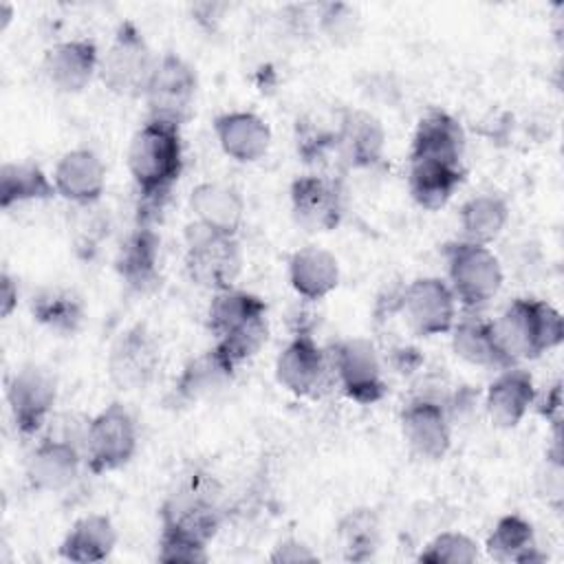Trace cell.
I'll use <instances>...</instances> for the list:
<instances>
[{"instance_id":"603a6c76","label":"cell","mask_w":564,"mask_h":564,"mask_svg":"<svg viewBox=\"0 0 564 564\" xmlns=\"http://www.w3.org/2000/svg\"><path fill=\"white\" fill-rule=\"evenodd\" d=\"M53 185L62 198L79 207L95 205L106 189V167L88 148H75L62 154L53 170Z\"/></svg>"},{"instance_id":"8fae6325","label":"cell","mask_w":564,"mask_h":564,"mask_svg":"<svg viewBox=\"0 0 564 564\" xmlns=\"http://www.w3.org/2000/svg\"><path fill=\"white\" fill-rule=\"evenodd\" d=\"M397 311L421 337L445 335L456 322V297L441 278H416L399 291Z\"/></svg>"},{"instance_id":"6da1fadb","label":"cell","mask_w":564,"mask_h":564,"mask_svg":"<svg viewBox=\"0 0 564 564\" xmlns=\"http://www.w3.org/2000/svg\"><path fill=\"white\" fill-rule=\"evenodd\" d=\"M161 535L156 560L165 564L207 562V546L223 524L214 482L189 478L159 507Z\"/></svg>"},{"instance_id":"d590c367","label":"cell","mask_w":564,"mask_h":564,"mask_svg":"<svg viewBox=\"0 0 564 564\" xmlns=\"http://www.w3.org/2000/svg\"><path fill=\"white\" fill-rule=\"evenodd\" d=\"M478 560V544L460 531L438 533L421 553L419 562L425 564H471Z\"/></svg>"},{"instance_id":"f546056e","label":"cell","mask_w":564,"mask_h":564,"mask_svg":"<svg viewBox=\"0 0 564 564\" xmlns=\"http://www.w3.org/2000/svg\"><path fill=\"white\" fill-rule=\"evenodd\" d=\"M117 544V529L104 513L79 518L59 544V555L75 564H93L110 557Z\"/></svg>"},{"instance_id":"836d02e7","label":"cell","mask_w":564,"mask_h":564,"mask_svg":"<svg viewBox=\"0 0 564 564\" xmlns=\"http://www.w3.org/2000/svg\"><path fill=\"white\" fill-rule=\"evenodd\" d=\"M509 223V205L498 194H478L463 203L458 212V225L463 240L476 245L494 242Z\"/></svg>"},{"instance_id":"d6a6232c","label":"cell","mask_w":564,"mask_h":564,"mask_svg":"<svg viewBox=\"0 0 564 564\" xmlns=\"http://www.w3.org/2000/svg\"><path fill=\"white\" fill-rule=\"evenodd\" d=\"M57 194L53 178L44 170L29 161H7L0 167V207L11 209L15 205L33 200H51Z\"/></svg>"},{"instance_id":"e0dca14e","label":"cell","mask_w":564,"mask_h":564,"mask_svg":"<svg viewBox=\"0 0 564 564\" xmlns=\"http://www.w3.org/2000/svg\"><path fill=\"white\" fill-rule=\"evenodd\" d=\"M386 130L381 121L361 108H341L335 126V154L350 170H368L381 163Z\"/></svg>"},{"instance_id":"5bb4252c","label":"cell","mask_w":564,"mask_h":564,"mask_svg":"<svg viewBox=\"0 0 564 564\" xmlns=\"http://www.w3.org/2000/svg\"><path fill=\"white\" fill-rule=\"evenodd\" d=\"M57 399L55 377L35 364H26L7 381V403L20 436H33L42 430Z\"/></svg>"},{"instance_id":"74e56055","label":"cell","mask_w":564,"mask_h":564,"mask_svg":"<svg viewBox=\"0 0 564 564\" xmlns=\"http://www.w3.org/2000/svg\"><path fill=\"white\" fill-rule=\"evenodd\" d=\"M271 562H278V564H300V562H315L317 555L300 540H293V538H286L282 540L273 553L269 555Z\"/></svg>"},{"instance_id":"8992f818","label":"cell","mask_w":564,"mask_h":564,"mask_svg":"<svg viewBox=\"0 0 564 564\" xmlns=\"http://www.w3.org/2000/svg\"><path fill=\"white\" fill-rule=\"evenodd\" d=\"M154 66L156 57L141 29L132 20H123L101 55L99 79L119 97H143Z\"/></svg>"},{"instance_id":"277c9868","label":"cell","mask_w":564,"mask_h":564,"mask_svg":"<svg viewBox=\"0 0 564 564\" xmlns=\"http://www.w3.org/2000/svg\"><path fill=\"white\" fill-rule=\"evenodd\" d=\"M494 330L500 348L513 364L520 359H535L560 346L564 339L560 311L538 297L511 300L494 322Z\"/></svg>"},{"instance_id":"f1b7e54d","label":"cell","mask_w":564,"mask_h":564,"mask_svg":"<svg viewBox=\"0 0 564 564\" xmlns=\"http://www.w3.org/2000/svg\"><path fill=\"white\" fill-rule=\"evenodd\" d=\"M449 333H452L454 352L471 366L498 368V370L518 366L500 348L496 330H494V322H489V319H482L478 315H467V317L454 322Z\"/></svg>"},{"instance_id":"7402d4cb","label":"cell","mask_w":564,"mask_h":564,"mask_svg":"<svg viewBox=\"0 0 564 564\" xmlns=\"http://www.w3.org/2000/svg\"><path fill=\"white\" fill-rule=\"evenodd\" d=\"M212 126L220 150L236 163H256L271 148V128L256 112H220L214 117Z\"/></svg>"},{"instance_id":"b9f144b4","label":"cell","mask_w":564,"mask_h":564,"mask_svg":"<svg viewBox=\"0 0 564 564\" xmlns=\"http://www.w3.org/2000/svg\"><path fill=\"white\" fill-rule=\"evenodd\" d=\"M0 18L4 22V26L9 24V20L13 18V7L9 2H0Z\"/></svg>"},{"instance_id":"3957f363","label":"cell","mask_w":564,"mask_h":564,"mask_svg":"<svg viewBox=\"0 0 564 564\" xmlns=\"http://www.w3.org/2000/svg\"><path fill=\"white\" fill-rule=\"evenodd\" d=\"M207 328L216 346L240 366L267 344V304L260 295L236 286L218 291L207 306Z\"/></svg>"},{"instance_id":"7c38bea8","label":"cell","mask_w":564,"mask_h":564,"mask_svg":"<svg viewBox=\"0 0 564 564\" xmlns=\"http://www.w3.org/2000/svg\"><path fill=\"white\" fill-rule=\"evenodd\" d=\"M161 350L145 324H132L119 333L108 350V377L123 392L148 388L159 370Z\"/></svg>"},{"instance_id":"ba28073f","label":"cell","mask_w":564,"mask_h":564,"mask_svg":"<svg viewBox=\"0 0 564 564\" xmlns=\"http://www.w3.org/2000/svg\"><path fill=\"white\" fill-rule=\"evenodd\" d=\"M137 452V425L128 408L112 401L97 412L84 434V465L101 476L130 463Z\"/></svg>"},{"instance_id":"9a60e30c","label":"cell","mask_w":564,"mask_h":564,"mask_svg":"<svg viewBox=\"0 0 564 564\" xmlns=\"http://www.w3.org/2000/svg\"><path fill=\"white\" fill-rule=\"evenodd\" d=\"M401 434L410 452L423 460H441L452 445L447 408L432 397L410 399L399 414Z\"/></svg>"},{"instance_id":"8d00e7d4","label":"cell","mask_w":564,"mask_h":564,"mask_svg":"<svg viewBox=\"0 0 564 564\" xmlns=\"http://www.w3.org/2000/svg\"><path fill=\"white\" fill-rule=\"evenodd\" d=\"M355 13L346 4H326L322 13V26L328 33V37L339 40L344 35H352L355 29Z\"/></svg>"},{"instance_id":"30bf717a","label":"cell","mask_w":564,"mask_h":564,"mask_svg":"<svg viewBox=\"0 0 564 564\" xmlns=\"http://www.w3.org/2000/svg\"><path fill=\"white\" fill-rule=\"evenodd\" d=\"M328 364L339 388L355 403L372 405L386 397L381 359L370 339L348 337L337 341L328 352Z\"/></svg>"},{"instance_id":"d6986e66","label":"cell","mask_w":564,"mask_h":564,"mask_svg":"<svg viewBox=\"0 0 564 564\" xmlns=\"http://www.w3.org/2000/svg\"><path fill=\"white\" fill-rule=\"evenodd\" d=\"M99 62L101 55L97 44L93 40L77 37L53 44L44 53L42 70L57 93L75 95L90 84L95 73H99Z\"/></svg>"},{"instance_id":"4dcf8cb0","label":"cell","mask_w":564,"mask_h":564,"mask_svg":"<svg viewBox=\"0 0 564 564\" xmlns=\"http://www.w3.org/2000/svg\"><path fill=\"white\" fill-rule=\"evenodd\" d=\"M485 549L487 555L496 562L535 564L546 560V555L540 553L535 544L533 524L518 513H507L496 522L494 531L487 538Z\"/></svg>"},{"instance_id":"cb8c5ba5","label":"cell","mask_w":564,"mask_h":564,"mask_svg":"<svg viewBox=\"0 0 564 564\" xmlns=\"http://www.w3.org/2000/svg\"><path fill=\"white\" fill-rule=\"evenodd\" d=\"M463 154L465 130L460 121L441 108L427 110L414 128L410 161H441L463 165Z\"/></svg>"},{"instance_id":"4fadbf2b","label":"cell","mask_w":564,"mask_h":564,"mask_svg":"<svg viewBox=\"0 0 564 564\" xmlns=\"http://www.w3.org/2000/svg\"><path fill=\"white\" fill-rule=\"evenodd\" d=\"M291 214L306 231H333L341 225L346 212L344 187L337 176L304 174L289 189Z\"/></svg>"},{"instance_id":"484cf974","label":"cell","mask_w":564,"mask_h":564,"mask_svg":"<svg viewBox=\"0 0 564 564\" xmlns=\"http://www.w3.org/2000/svg\"><path fill=\"white\" fill-rule=\"evenodd\" d=\"M189 212L196 225L214 234L238 236L245 218V200L236 187L205 181L189 192Z\"/></svg>"},{"instance_id":"e575fe53","label":"cell","mask_w":564,"mask_h":564,"mask_svg":"<svg viewBox=\"0 0 564 564\" xmlns=\"http://www.w3.org/2000/svg\"><path fill=\"white\" fill-rule=\"evenodd\" d=\"M335 538L346 562H368L381 544V522L375 509L357 507L346 511L337 527Z\"/></svg>"},{"instance_id":"2e32d148","label":"cell","mask_w":564,"mask_h":564,"mask_svg":"<svg viewBox=\"0 0 564 564\" xmlns=\"http://www.w3.org/2000/svg\"><path fill=\"white\" fill-rule=\"evenodd\" d=\"M330 370L328 352L308 328H297L275 359V379L297 397L315 394Z\"/></svg>"},{"instance_id":"5b68a950","label":"cell","mask_w":564,"mask_h":564,"mask_svg":"<svg viewBox=\"0 0 564 564\" xmlns=\"http://www.w3.org/2000/svg\"><path fill=\"white\" fill-rule=\"evenodd\" d=\"M443 258L447 264V284L467 311L487 306L502 286V267L496 253L469 240H452L443 245Z\"/></svg>"},{"instance_id":"9c48e42d","label":"cell","mask_w":564,"mask_h":564,"mask_svg":"<svg viewBox=\"0 0 564 564\" xmlns=\"http://www.w3.org/2000/svg\"><path fill=\"white\" fill-rule=\"evenodd\" d=\"M196 88L198 77L194 66L178 53H163L143 93L148 115L183 126L192 115Z\"/></svg>"},{"instance_id":"44dd1931","label":"cell","mask_w":564,"mask_h":564,"mask_svg":"<svg viewBox=\"0 0 564 564\" xmlns=\"http://www.w3.org/2000/svg\"><path fill=\"white\" fill-rule=\"evenodd\" d=\"M84 454L68 438H44L26 458V480L35 491H64L82 469Z\"/></svg>"},{"instance_id":"ffe728a7","label":"cell","mask_w":564,"mask_h":564,"mask_svg":"<svg viewBox=\"0 0 564 564\" xmlns=\"http://www.w3.org/2000/svg\"><path fill=\"white\" fill-rule=\"evenodd\" d=\"M236 364L214 344L189 359L172 386V405H192L223 392L236 375Z\"/></svg>"},{"instance_id":"83f0119b","label":"cell","mask_w":564,"mask_h":564,"mask_svg":"<svg viewBox=\"0 0 564 564\" xmlns=\"http://www.w3.org/2000/svg\"><path fill=\"white\" fill-rule=\"evenodd\" d=\"M463 181V165L441 161H410L408 192L412 200L427 212L445 207Z\"/></svg>"},{"instance_id":"7a4b0ae2","label":"cell","mask_w":564,"mask_h":564,"mask_svg":"<svg viewBox=\"0 0 564 564\" xmlns=\"http://www.w3.org/2000/svg\"><path fill=\"white\" fill-rule=\"evenodd\" d=\"M181 126L148 117L128 145V172L137 189V220L154 225L183 174Z\"/></svg>"},{"instance_id":"d4e9b609","label":"cell","mask_w":564,"mask_h":564,"mask_svg":"<svg viewBox=\"0 0 564 564\" xmlns=\"http://www.w3.org/2000/svg\"><path fill=\"white\" fill-rule=\"evenodd\" d=\"M535 383L529 370L520 366L502 368V372L489 383L485 394V408L489 421L496 427L513 430L527 416L535 403Z\"/></svg>"},{"instance_id":"ab89813d","label":"cell","mask_w":564,"mask_h":564,"mask_svg":"<svg viewBox=\"0 0 564 564\" xmlns=\"http://www.w3.org/2000/svg\"><path fill=\"white\" fill-rule=\"evenodd\" d=\"M18 297H20V289L15 278L9 271L0 273V313L2 317H9L15 306H18Z\"/></svg>"},{"instance_id":"52a82bcc","label":"cell","mask_w":564,"mask_h":564,"mask_svg":"<svg viewBox=\"0 0 564 564\" xmlns=\"http://www.w3.org/2000/svg\"><path fill=\"white\" fill-rule=\"evenodd\" d=\"M185 271L192 284L212 293L227 291L242 271V249L236 236L214 234L200 225L185 231Z\"/></svg>"},{"instance_id":"4316f807","label":"cell","mask_w":564,"mask_h":564,"mask_svg":"<svg viewBox=\"0 0 564 564\" xmlns=\"http://www.w3.org/2000/svg\"><path fill=\"white\" fill-rule=\"evenodd\" d=\"M289 284L306 302L330 295L339 284V262L324 247H302L289 258Z\"/></svg>"},{"instance_id":"60d3db41","label":"cell","mask_w":564,"mask_h":564,"mask_svg":"<svg viewBox=\"0 0 564 564\" xmlns=\"http://www.w3.org/2000/svg\"><path fill=\"white\" fill-rule=\"evenodd\" d=\"M390 359H392V366H394L399 372H403V375H405V372H414V370L421 366V361H423L421 352H419L416 348H410V346H401V348L392 350Z\"/></svg>"},{"instance_id":"ac0fdd59","label":"cell","mask_w":564,"mask_h":564,"mask_svg":"<svg viewBox=\"0 0 564 564\" xmlns=\"http://www.w3.org/2000/svg\"><path fill=\"white\" fill-rule=\"evenodd\" d=\"M161 236L154 225L139 223L121 240L115 256V271L132 293H150L161 282L159 271Z\"/></svg>"},{"instance_id":"1f68e13d","label":"cell","mask_w":564,"mask_h":564,"mask_svg":"<svg viewBox=\"0 0 564 564\" xmlns=\"http://www.w3.org/2000/svg\"><path fill=\"white\" fill-rule=\"evenodd\" d=\"M31 315L57 335H75L86 317L82 297L64 286H44L31 297Z\"/></svg>"},{"instance_id":"f35d334b","label":"cell","mask_w":564,"mask_h":564,"mask_svg":"<svg viewBox=\"0 0 564 564\" xmlns=\"http://www.w3.org/2000/svg\"><path fill=\"white\" fill-rule=\"evenodd\" d=\"M538 410L551 423L555 432V441H560V432H562V383L560 381H555L546 390L544 399L538 403Z\"/></svg>"}]
</instances>
